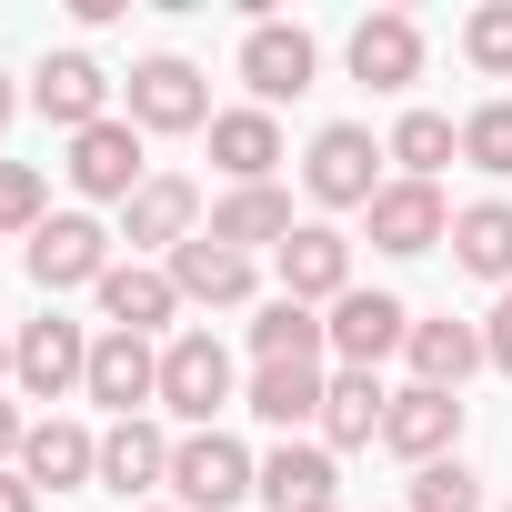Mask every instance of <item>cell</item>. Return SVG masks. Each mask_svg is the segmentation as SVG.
Masks as SVG:
<instances>
[{"label":"cell","instance_id":"1","mask_svg":"<svg viewBox=\"0 0 512 512\" xmlns=\"http://www.w3.org/2000/svg\"><path fill=\"white\" fill-rule=\"evenodd\" d=\"M231 402H241L231 342H221V332H171V342H161V412H171L181 432H221Z\"/></svg>","mask_w":512,"mask_h":512},{"label":"cell","instance_id":"2","mask_svg":"<svg viewBox=\"0 0 512 512\" xmlns=\"http://www.w3.org/2000/svg\"><path fill=\"white\" fill-rule=\"evenodd\" d=\"M262 492V462H251L231 432H181L171 442V502L181 512H241Z\"/></svg>","mask_w":512,"mask_h":512},{"label":"cell","instance_id":"3","mask_svg":"<svg viewBox=\"0 0 512 512\" xmlns=\"http://www.w3.org/2000/svg\"><path fill=\"white\" fill-rule=\"evenodd\" d=\"M111 241H121V231H101L91 211H51V221L21 241V262H31L41 302H61V292H101V272H111Z\"/></svg>","mask_w":512,"mask_h":512},{"label":"cell","instance_id":"4","mask_svg":"<svg viewBox=\"0 0 512 512\" xmlns=\"http://www.w3.org/2000/svg\"><path fill=\"white\" fill-rule=\"evenodd\" d=\"M382 161H392V151H382L362 121H332V131H312L302 181H312L322 211H372V201H382Z\"/></svg>","mask_w":512,"mask_h":512},{"label":"cell","instance_id":"5","mask_svg":"<svg viewBox=\"0 0 512 512\" xmlns=\"http://www.w3.org/2000/svg\"><path fill=\"white\" fill-rule=\"evenodd\" d=\"M322 332H332V362H342V372H382V362L412 342V302H402V292H362V282H352V292L322 312Z\"/></svg>","mask_w":512,"mask_h":512},{"label":"cell","instance_id":"6","mask_svg":"<svg viewBox=\"0 0 512 512\" xmlns=\"http://www.w3.org/2000/svg\"><path fill=\"white\" fill-rule=\"evenodd\" d=\"M91 342H101V332L41 312V322H21V342H11V382H21L31 402H71V392L91 382Z\"/></svg>","mask_w":512,"mask_h":512},{"label":"cell","instance_id":"7","mask_svg":"<svg viewBox=\"0 0 512 512\" xmlns=\"http://www.w3.org/2000/svg\"><path fill=\"white\" fill-rule=\"evenodd\" d=\"M241 81H251L262 111H282V101H302V91L322 81V41H312L302 21H251V31H241Z\"/></svg>","mask_w":512,"mask_h":512},{"label":"cell","instance_id":"8","mask_svg":"<svg viewBox=\"0 0 512 512\" xmlns=\"http://www.w3.org/2000/svg\"><path fill=\"white\" fill-rule=\"evenodd\" d=\"M131 131H211V81L181 51L131 61Z\"/></svg>","mask_w":512,"mask_h":512},{"label":"cell","instance_id":"9","mask_svg":"<svg viewBox=\"0 0 512 512\" xmlns=\"http://www.w3.org/2000/svg\"><path fill=\"white\" fill-rule=\"evenodd\" d=\"M71 191L81 201H131L141 181H151V161H141V131H131V111H111V121H91L81 141H71Z\"/></svg>","mask_w":512,"mask_h":512},{"label":"cell","instance_id":"10","mask_svg":"<svg viewBox=\"0 0 512 512\" xmlns=\"http://www.w3.org/2000/svg\"><path fill=\"white\" fill-rule=\"evenodd\" d=\"M111 422H141L151 402H161V342H141V332H101L91 342V382H81Z\"/></svg>","mask_w":512,"mask_h":512},{"label":"cell","instance_id":"11","mask_svg":"<svg viewBox=\"0 0 512 512\" xmlns=\"http://www.w3.org/2000/svg\"><path fill=\"white\" fill-rule=\"evenodd\" d=\"M382 452H402L412 472H422V462H452V452H462V392L402 382V392H392V412H382Z\"/></svg>","mask_w":512,"mask_h":512},{"label":"cell","instance_id":"12","mask_svg":"<svg viewBox=\"0 0 512 512\" xmlns=\"http://www.w3.org/2000/svg\"><path fill=\"white\" fill-rule=\"evenodd\" d=\"M372 221V251H392V262H412V251H432V241H452V201H442V181H382V201L362 211Z\"/></svg>","mask_w":512,"mask_h":512},{"label":"cell","instance_id":"13","mask_svg":"<svg viewBox=\"0 0 512 512\" xmlns=\"http://www.w3.org/2000/svg\"><path fill=\"white\" fill-rule=\"evenodd\" d=\"M31 111L51 121V131H91V121H111V71L91 61V51H51L41 71H31Z\"/></svg>","mask_w":512,"mask_h":512},{"label":"cell","instance_id":"14","mask_svg":"<svg viewBox=\"0 0 512 512\" xmlns=\"http://www.w3.org/2000/svg\"><path fill=\"white\" fill-rule=\"evenodd\" d=\"M272 272H282V302H312V312H332V302L352 292V241H342L332 221H302V231L272 251Z\"/></svg>","mask_w":512,"mask_h":512},{"label":"cell","instance_id":"15","mask_svg":"<svg viewBox=\"0 0 512 512\" xmlns=\"http://www.w3.org/2000/svg\"><path fill=\"white\" fill-rule=\"evenodd\" d=\"M191 231H201V181H181V171H151V181L121 201V241H131V251H161V262H171Z\"/></svg>","mask_w":512,"mask_h":512},{"label":"cell","instance_id":"16","mask_svg":"<svg viewBox=\"0 0 512 512\" xmlns=\"http://www.w3.org/2000/svg\"><path fill=\"white\" fill-rule=\"evenodd\" d=\"M91 302H101V332H141V342H171V312H181L161 262H111Z\"/></svg>","mask_w":512,"mask_h":512},{"label":"cell","instance_id":"17","mask_svg":"<svg viewBox=\"0 0 512 512\" xmlns=\"http://www.w3.org/2000/svg\"><path fill=\"white\" fill-rule=\"evenodd\" d=\"M11 472L31 492H81V482H101V432H81L71 412H51V422H31V442H21Z\"/></svg>","mask_w":512,"mask_h":512},{"label":"cell","instance_id":"18","mask_svg":"<svg viewBox=\"0 0 512 512\" xmlns=\"http://www.w3.org/2000/svg\"><path fill=\"white\" fill-rule=\"evenodd\" d=\"M201 231H211L221 251H241V262H251V251H282L302 221H292V191H282V181H251V191H221Z\"/></svg>","mask_w":512,"mask_h":512},{"label":"cell","instance_id":"19","mask_svg":"<svg viewBox=\"0 0 512 512\" xmlns=\"http://www.w3.org/2000/svg\"><path fill=\"white\" fill-rule=\"evenodd\" d=\"M352 81H362V91H412V81H422V21H412V11L352 21Z\"/></svg>","mask_w":512,"mask_h":512},{"label":"cell","instance_id":"20","mask_svg":"<svg viewBox=\"0 0 512 512\" xmlns=\"http://www.w3.org/2000/svg\"><path fill=\"white\" fill-rule=\"evenodd\" d=\"M161 272H171V292H181V302H211V312H241L251 292H262V272H251L241 251H221L211 231H191V241L171 251V262H161Z\"/></svg>","mask_w":512,"mask_h":512},{"label":"cell","instance_id":"21","mask_svg":"<svg viewBox=\"0 0 512 512\" xmlns=\"http://www.w3.org/2000/svg\"><path fill=\"white\" fill-rule=\"evenodd\" d=\"M402 362H412V382H432V392H462L472 372H492V352H482V322H452V312L412 322Z\"/></svg>","mask_w":512,"mask_h":512},{"label":"cell","instance_id":"22","mask_svg":"<svg viewBox=\"0 0 512 512\" xmlns=\"http://www.w3.org/2000/svg\"><path fill=\"white\" fill-rule=\"evenodd\" d=\"M171 482V432L141 412V422H111L101 432V492H121L131 512H141V492H161Z\"/></svg>","mask_w":512,"mask_h":512},{"label":"cell","instance_id":"23","mask_svg":"<svg viewBox=\"0 0 512 512\" xmlns=\"http://www.w3.org/2000/svg\"><path fill=\"white\" fill-rule=\"evenodd\" d=\"M211 161H221V181H231V191L272 181V171H282V121H272L262 101H241V111H211Z\"/></svg>","mask_w":512,"mask_h":512},{"label":"cell","instance_id":"24","mask_svg":"<svg viewBox=\"0 0 512 512\" xmlns=\"http://www.w3.org/2000/svg\"><path fill=\"white\" fill-rule=\"evenodd\" d=\"M342 492V462L322 452V442H272L262 452V492L251 502H272V512H322Z\"/></svg>","mask_w":512,"mask_h":512},{"label":"cell","instance_id":"25","mask_svg":"<svg viewBox=\"0 0 512 512\" xmlns=\"http://www.w3.org/2000/svg\"><path fill=\"white\" fill-rule=\"evenodd\" d=\"M382 412H392L382 372H332V382H322V422H312V442H322V452H362V442H382Z\"/></svg>","mask_w":512,"mask_h":512},{"label":"cell","instance_id":"26","mask_svg":"<svg viewBox=\"0 0 512 512\" xmlns=\"http://www.w3.org/2000/svg\"><path fill=\"white\" fill-rule=\"evenodd\" d=\"M322 382H332L322 362H251V382H241V402H251V412H262V422H272V432L292 442L302 422H322Z\"/></svg>","mask_w":512,"mask_h":512},{"label":"cell","instance_id":"27","mask_svg":"<svg viewBox=\"0 0 512 512\" xmlns=\"http://www.w3.org/2000/svg\"><path fill=\"white\" fill-rule=\"evenodd\" d=\"M452 262L472 282H512V201H462L452 211Z\"/></svg>","mask_w":512,"mask_h":512},{"label":"cell","instance_id":"28","mask_svg":"<svg viewBox=\"0 0 512 512\" xmlns=\"http://www.w3.org/2000/svg\"><path fill=\"white\" fill-rule=\"evenodd\" d=\"M332 352V332H322V312L312 302H262V312H251V362H322Z\"/></svg>","mask_w":512,"mask_h":512},{"label":"cell","instance_id":"29","mask_svg":"<svg viewBox=\"0 0 512 512\" xmlns=\"http://www.w3.org/2000/svg\"><path fill=\"white\" fill-rule=\"evenodd\" d=\"M382 151L402 161V181H442V161H462V121L452 111H402Z\"/></svg>","mask_w":512,"mask_h":512},{"label":"cell","instance_id":"30","mask_svg":"<svg viewBox=\"0 0 512 512\" xmlns=\"http://www.w3.org/2000/svg\"><path fill=\"white\" fill-rule=\"evenodd\" d=\"M462 161L482 181H512V101H472L462 111Z\"/></svg>","mask_w":512,"mask_h":512},{"label":"cell","instance_id":"31","mask_svg":"<svg viewBox=\"0 0 512 512\" xmlns=\"http://www.w3.org/2000/svg\"><path fill=\"white\" fill-rule=\"evenodd\" d=\"M402 512H482V472H472L462 452H452V462H422V472H412V502H402Z\"/></svg>","mask_w":512,"mask_h":512},{"label":"cell","instance_id":"32","mask_svg":"<svg viewBox=\"0 0 512 512\" xmlns=\"http://www.w3.org/2000/svg\"><path fill=\"white\" fill-rule=\"evenodd\" d=\"M462 61L482 81H512V0H482V11L462 21Z\"/></svg>","mask_w":512,"mask_h":512},{"label":"cell","instance_id":"33","mask_svg":"<svg viewBox=\"0 0 512 512\" xmlns=\"http://www.w3.org/2000/svg\"><path fill=\"white\" fill-rule=\"evenodd\" d=\"M41 221H51V191H41V171H31V161H0V231H21V241H31Z\"/></svg>","mask_w":512,"mask_h":512},{"label":"cell","instance_id":"34","mask_svg":"<svg viewBox=\"0 0 512 512\" xmlns=\"http://www.w3.org/2000/svg\"><path fill=\"white\" fill-rule=\"evenodd\" d=\"M21 442H31V422H21L11 402H0V472H11V462H21Z\"/></svg>","mask_w":512,"mask_h":512},{"label":"cell","instance_id":"35","mask_svg":"<svg viewBox=\"0 0 512 512\" xmlns=\"http://www.w3.org/2000/svg\"><path fill=\"white\" fill-rule=\"evenodd\" d=\"M0 512H41V492H31L21 472H0Z\"/></svg>","mask_w":512,"mask_h":512},{"label":"cell","instance_id":"36","mask_svg":"<svg viewBox=\"0 0 512 512\" xmlns=\"http://www.w3.org/2000/svg\"><path fill=\"white\" fill-rule=\"evenodd\" d=\"M11 111H21V91H11V81H0V131H11Z\"/></svg>","mask_w":512,"mask_h":512},{"label":"cell","instance_id":"37","mask_svg":"<svg viewBox=\"0 0 512 512\" xmlns=\"http://www.w3.org/2000/svg\"><path fill=\"white\" fill-rule=\"evenodd\" d=\"M0 382H11V342H0Z\"/></svg>","mask_w":512,"mask_h":512},{"label":"cell","instance_id":"38","mask_svg":"<svg viewBox=\"0 0 512 512\" xmlns=\"http://www.w3.org/2000/svg\"><path fill=\"white\" fill-rule=\"evenodd\" d=\"M492 312H512V282H502V302H492Z\"/></svg>","mask_w":512,"mask_h":512},{"label":"cell","instance_id":"39","mask_svg":"<svg viewBox=\"0 0 512 512\" xmlns=\"http://www.w3.org/2000/svg\"><path fill=\"white\" fill-rule=\"evenodd\" d=\"M141 512H181V502H141Z\"/></svg>","mask_w":512,"mask_h":512},{"label":"cell","instance_id":"40","mask_svg":"<svg viewBox=\"0 0 512 512\" xmlns=\"http://www.w3.org/2000/svg\"><path fill=\"white\" fill-rule=\"evenodd\" d=\"M322 512H342V502H322Z\"/></svg>","mask_w":512,"mask_h":512},{"label":"cell","instance_id":"41","mask_svg":"<svg viewBox=\"0 0 512 512\" xmlns=\"http://www.w3.org/2000/svg\"><path fill=\"white\" fill-rule=\"evenodd\" d=\"M502 512H512V502H502Z\"/></svg>","mask_w":512,"mask_h":512}]
</instances>
